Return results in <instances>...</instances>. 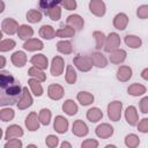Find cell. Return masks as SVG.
I'll list each match as a JSON object with an SVG mask.
<instances>
[{"label": "cell", "instance_id": "cell-43", "mask_svg": "<svg viewBox=\"0 0 148 148\" xmlns=\"http://www.w3.org/2000/svg\"><path fill=\"white\" fill-rule=\"evenodd\" d=\"M15 45H16V43L13 39H2L1 43H0V51L1 52L10 51L15 47Z\"/></svg>", "mask_w": 148, "mask_h": 148}, {"label": "cell", "instance_id": "cell-13", "mask_svg": "<svg viewBox=\"0 0 148 148\" xmlns=\"http://www.w3.org/2000/svg\"><path fill=\"white\" fill-rule=\"evenodd\" d=\"M47 95L53 101H59L64 96V88L60 84H50L47 88Z\"/></svg>", "mask_w": 148, "mask_h": 148}, {"label": "cell", "instance_id": "cell-42", "mask_svg": "<svg viewBox=\"0 0 148 148\" xmlns=\"http://www.w3.org/2000/svg\"><path fill=\"white\" fill-rule=\"evenodd\" d=\"M14 116H15V112H14L13 109L2 108V109L0 110V119H1L2 121H5V123L12 120V119L14 118Z\"/></svg>", "mask_w": 148, "mask_h": 148}, {"label": "cell", "instance_id": "cell-52", "mask_svg": "<svg viewBox=\"0 0 148 148\" xmlns=\"http://www.w3.org/2000/svg\"><path fill=\"white\" fill-rule=\"evenodd\" d=\"M140 110L142 113H148V96L143 97L140 101Z\"/></svg>", "mask_w": 148, "mask_h": 148}, {"label": "cell", "instance_id": "cell-23", "mask_svg": "<svg viewBox=\"0 0 148 148\" xmlns=\"http://www.w3.org/2000/svg\"><path fill=\"white\" fill-rule=\"evenodd\" d=\"M90 59L92 61V65L98 68H104L108 65V60L105 56L102 54L101 52H94L92 54H90Z\"/></svg>", "mask_w": 148, "mask_h": 148}, {"label": "cell", "instance_id": "cell-56", "mask_svg": "<svg viewBox=\"0 0 148 148\" xmlns=\"http://www.w3.org/2000/svg\"><path fill=\"white\" fill-rule=\"evenodd\" d=\"M3 8H5V3H3V1H0V13L3 12Z\"/></svg>", "mask_w": 148, "mask_h": 148}, {"label": "cell", "instance_id": "cell-21", "mask_svg": "<svg viewBox=\"0 0 148 148\" xmlns=\"http://www.w3.org/2000/svg\"><path fill=\"white\" fill-rule=\"evenodd\" d=\"M128 24V16L125 13H119L114 16L113 18V27L118 30H124L126 29Z\"/></svg>", "mask_w": 148, "mask_h": 148}, {"label": "cell", "instance_id": "cell-18", "mask_svg": "<svg viewBox=\"0 0 148 148\" xmlns=\"http://www.w3.org/2000/svg\"><path fill=\"white\" fill-rule=\"evenodd\" d=\"M23 49L27 51H40L44 49V44L40 39L37 38H31L24 42L23 44Z\"/></svg>", "mask_w": 148, "mask_h": 148}, {"label": "cell", "instance_id": "cell-40", "mask_svg": "<svg viewBox=\"0 0 148 148\" xmlns=\"http://www.w3.org/2000/svg\"><path fill=\"white\" fill-rule=\"evenodd\" d=\"M92 36L95 37V40H96V46H95L96 50H101L102 47H104V45H105V39H106L105 35H104L102 31H94Z\"/></svg>", "mask_w": 148, "mask_h": 148}, {"label": "cell", "instance_id": "cell-36", "mask_svg": "<svg viewBox=\"0 0 148 148\" xmlns=\"http://www.w3.org/2000/svg\"><path fill=\"white\" fill-rule=\"evenodd\" d=\"M125 145L128 148H136L140 145V139L136 134H133V133L127 134L125 138Z\"/></svg>", "mask_w": 148, "mask_h": 148}, {"label": "cell", "instance_id": "cell-20", "mask_svg": "<svg viewBox=\"0 0 148 148\" xmlns=\"http://www.w3.org/2000/svg\"><path fill=\"white\" fill-rule=\"evenodd\" d=\"M15 83H16L15 82V79L13 77V75L10 73L5 72V71L0 72V87L3 90H6L7 88H9L10 86H13Z\"/></svg>", "mask_w": 148, "mask_h": 148}, {"label": "cell", "instance_id": "cell-10", "mask_svg": "<svg viewBox=\"0 0 148 148\" xmlns=\"http://www.w3.org/2000/svg\"><path fill=\"white\" fill-rule=\"evenodd\" d=\"M30 62L34 65V67H37L38 69H46L47 66H49V60L46 58L45 54H42V53H38V54H35L31 57L30 59Z\"/></svg>", "mask_w": 148, "mask_h": 148}, {"label": "cell", "instance_id": "cell-58", "mask_svg": "<svg viewBox=\"0 0 148 148\" xmlns=\"http://www.w3.org/2000/svg\"><path fill=\"white\" fill-rule=\"evenodd\" d=\"M105 148H117V147H116L114 145H106Z\"/></svg>", "mask_w": 148, "mask_h": 148}, {"label": "cell", "instance_id": "cell-11", "mask_svg": "<svg viewBox=\"0 0 148 148\" xmlns=\"http://www.w3.org/2000/svg\"><path fill=\"white\" fill-rule=\"evenodd\" d=\"M95 133L101 139H108V138L112 136V134H113V127L110 124L104 123V124H101V125H98L96 127Z\"/></svg>", "mask_w": 148, "mask_h": 148}, {"label": "cell", "instance_id": "cell-55", "mask_svg": "<svg viewBox=\"0 0 148 148\" xmlns=\"http://www.w3.org/2000/svg\"><path fill=\"white\" fill-rule=\"evenodd\" d=\"M0 59H1V65H0V67H1V68H3V67H5V65H6V59H5V57H3V56H1V57H0Z\"/></svg>", "mask_w": 148, "mask_h": 148}, {"label": "cell", "instance_id": "cell-53", "mask_svg": "<svg viewBox=\"0 0 148 148\" xmlns=\"http://www.w3.org/2000/svg\"><path fill=\"white\" fill-rule=\"evenodd\" d=\"M141 77L146 81H148V68H145L142 72H141Z\"/></svg>", "mask_w": 148, "mask_h": 148}, {"label": "cell", "instance_id": "cell-54", "mask_svg": "<svg viewBox=\"0 0 148 148\" xmlns=\"http://www.w3.org/2000/svg\"><path fill=\"white\" fill-rule=\"evenodd\" d=\"M60 148H72V145L68 142V141H64L60 146Z\"/></svg>", "mask_w": 148, "mask_h": 148}, {"label": "cell", "instance_id": "cell-48", "mask_svg": "<svg viewBox=\"0 0 148 148\" xmlns=\"http://www.w3.org/2000/svg\"><path fill=\"white\" fill-rule=\"evenodd\" d=\"M136 15H138L139 18H142V20L148 18V5L140 6L138 8V10H136Z\"/></svg>", "mask_w": 148, "mask_h": 148}, {"label": "cell", "instance_id": "cell-4", "mask_svg": "<svg viewBox=\"0 0 148 148\" xmlns=\"http://www.w3.org/2000/svg\"><path fill=\"white\" fill-rule=\"evenodd\" d=\"M18 23L14 20V18H10V17H6L2 22H1V30L2 32L7 34V35H14L18 31Z\"/></svg>", "mask_w": 148, "mask_h": 148}, {"label": "cell", "instance_id": "cell-30", "mask_svg": "<svg viewBox=\"0 0 148 148\" xmlns=\"http://www.w3.org/2000/svg\"><path fill=\"white\" fill-rule=\"evenodd\" d=\"M147 91V88L141 83H133L127 88V92L132 96H141Z\"/></svg>", "mask_w": 148, "mask_h": 148}, {"label": "cell", "instance_id": "cell-33", "mask_svg": "<svg viewBox=\"0 0 148 148\" xmlns=\"http://www.w3.org/2000/svg\"><path fill=\"white\" fill-rule=\"evenodd\" d=\"M76 98L80 102V104L83 105V106L89 105V104H91L94 102V95L90 94V92H88V91H80L77 94Z\"/></svg>", "mask_w": 148, "mask_h": 148}, {"label": "cell", "instance_id": "cell-25", "mask_svg": "<svg viewBox=\"0 0 148 148\" xmlns=\"http://www.w3.org/2000/svg\"><path fill=\"white\" fill-rule=\"evenodd\" d=\"M39 36L44 39H52L57 36V31L53 29L52 25H49V24H45V25H42L40 29H39Z\"/></svg>", "mask_w": 148, "mask_h": 148}, {"label": "cell", "instance_id": "cell-44", "mask_svg": "<svg viewBox=\"0 0 148 148\" xmlns=\"http://www.w3.org/2000/svg\"><path fill=\"white\" fill-rule=\"evenodd\" d=\"M45 143H46V146L49 148H56L58 146V143H59V139H58V136H56L53 134H50V135L46 136Z\"/></svg>", "mask_w": 148, "mask_h": 148}, {"label": "cell", "instance_id": "cell-34", "mask_svg": "<svg viewBox=\"0 0 148 148\" xmlns=\"http://www.w3.org/2000/svg\"><path fill=\"white\" fill-rule=\"evenodd\" d=\"M28 74H29L32 79L38 80L39 82H44V81L46 80V75H45V73H44L42 69H38L37 67H34V66L29 68Z\"/></svg>", "mask_w": 148, "mask_h": 148}, {"label": "cell", "instance_id": "cell-32", "mask_svg": "<svg viewBox=\"0 0 148 148\" xmlns=\"http://www.w3.org/2000/svg\"><path fill=\"white\" fill-rule=\"evenodd\" d=\"M57 50L62 54H71L73 52V45L69 40H59L57 43Z\"/></svg>", "mask_w": 148, "mask_h": 148}, {"label": "cell", "instance_id": "cell-7", "mask_svg": "<svg viewBox=\"0 0 148 148\" xmlns=\"http://www.w3.org/2000/svg\"><path fill=\"white\" fill-rule=\"evenodd\" d=\"M89 9L91 14L101 17L105 14V3L102 0H91L89 2Z\"/></svg>", "mask_w": 148, "mask_h": 148}, {"label": "cell", "instance_id": "cell-38", "mask_svg": "<svg viewBox=\"0 0 148 148\" xmlns=\"http://www.w3.org/2000/svg\"><path fill=\"white\" fill-rule=\"evenodd\" d=\"M51 116L52 114H51V111L49 109H42L39 111V114H38L40 124L44 125V126H47L50 124V121H51Z\"/></svg>", "mask_w": 148, "mask_h": 148}, {"label": "cell", "instance_id": "cell-27", "mask_svg": "<svg viewBox=\"0 0 148 148\" xmlns=\"http://www.w3.org/2000/svg\"><path fill=\"white\" fill-rule=\"evenodd\" d=\"M77 110H79L77 104H76L73 99H67V101H65L64 104H62V111H64L66 114H68V116H74V114H76V113H77Z\"/></svg>", "mask_w": 148, "mask_h": 148}, {"label": "cell", "instance_id": "cell-37", "mask_svg": "<svg viewBox=\"0 0 148 148\" xmlns=\"http://www.w3.org/2000/svg\"><path fill=\"white\" fill-rule=\"evenodd\" d=\"M66 81L67 83L69 84H74L76 82V79H77V75H76V72L74 69V67L72 65H67V68H66Z\"/></svg>", "mask_w": 148, "mask_h": 148}, {"label": "cell", "instance_id": "cell-41", "mask_svg": "<svg viewBox=\"0 0 148 148\" xmlns=\"http://www.w3.org/2000/svg\"><path fill=\"white\" fill-rule=\"evenodd\" d=\"M27 20L30 23H37L42 20V13L37 9H30L27 13Z\"/></svg>", "mask_w": 148, "mask_h": 148}, {"label": "cell", "instance_id": "cell-46", "mask_svg": "<svg viewBox=\"0 0 148 148\" xmlns=\"http://www.w3.org/2000/svg\"><path fill=\"white\" fill-rule=\"evenodd\" d=\"M59 3L60 2H58V1H45V0H43V1H39V7L46 13L50 8H52V7H54Z\"/></svg>", "mask_w": 148, "mask_h": 148}, {"label": "cell", "instance_id": "cell-6", "mask_svg": "<svg viewBox=\"0 0 148 148\" xmlns=\"http://www.w3.org/2000/svg\"><path fill=\"white\" fill-rule=\"evenodd\" d=\"M64 67H65V61L64 59L60 57V56H56L53 59H52V62H51V74L53 76H59L62 74V71H64Z\"/></svg>", "mask_w": 148, "mask_h": 148}, {"label": "cell", "instance_id": "cell-50", "mask_svg": "<svg viewBox=\"0 0 148 148\" xmlns=\"http://www.w3.org/2000/svg\"><path fill=\"white\" fill-rule=\"evenodd\" d=\"M138 131L141 133H148V118H143L138 123Z\"/></svg>", "mask_w": 148, "mask_h": 148}, {"label": "cell", "instance_id": "cell-26", "mask_svg": "<svg viewBox=\"0 0 148 148\" xmlns=\"http://www.w3.org/2000/svg\"><path fill=\"white\" fill-rule=\"evenodd\" d=\"M17 36H18L21 39H24V40L31 39V37L34 36V29H32L30 25L22 24V25H20V28H18Z\"/></svg>", "mask_w": 148, "mask_h": 148}, {"label": "cell", "instance_id": "cell-19", "mask_svg": "<svg viewBox=\"0 0 148 148\" xmlns=\"http://www.w3.org/2000/svg\"><path fill=\"white\" fill-rule=\"evenodd\" d=\"M10 61L15 67H23L27 64V54L23 51H16L12 54Z\"/></svg>", "mask_w": 148, "mask_h": 148}, {"label": "cell", "instance_id": "cell-47", "mask_svg": "<svg viewBox=\"0 0 148 148\" xmlns=\"http://www.w3.org/2000/svg\"><path fill=\"white\" fill-rule=\"evenodd\" d=\"M98 147V141L95 139H86L81 143V148H97Z\"/></svg>", "mask_w": 148, "mask_h": 148}, {"label": "cell", "instance_id": "cell-39", "mask_svg": "<svg viewBox=\"0 0 148 148\" xmlns=\"http://www.w3.org/2000/svg\"><path fill=\"white\" fill-rule=\"evenodd\" d=\"M59 5H60V3H59ZM59 5H57V6L52 7V8H50V9L45 13L52 21H58V20L60 18V16H61V8H60Z\"/></svg>", "mask_w": 148, "mask_h": 148}, {"label": "cell", "instance_id": "cell-51", "mask_svg": "<svg viewBox=\"0 0 148 148\" xmlns=\"http://www.w3.org/2000/svg\"><path fill=\"white\" fill-rule=\"evenodd\" d=\"M60 5L64 6L67 10H73L76 8V1L75 0H64V1H60Z\"/></svg>", "mask_w": 148, "mask_h": 148}, {"label": "cell", "instance_id": "cell-31", "mask_svg": "<svg viewBox=\"0 0 148 148\" xmlns=\"http://www.w3.org/2000/svg\"><path fill=\"white\" fill-rule=\"evenodd\" d=\"M125 43L131 49H139L142 44V40L140 37H138L135 35H126L125 36Z\"/></svg>", "mask_w": 148, "mask_h": 148}, {"label": "cell", "instance_id": "cell-57", "mask_svg": "<svg viewBox=\"0 0 148 148\" xmlns=\"http://www.w3.org/2000/svg\"><path fill=\"white\" fill-rule=\"evenodd\" d=\"M27 148H37V146H36V145L30 143V145H28V146H27Z\"/></svg>", "mask_w": 148, "mask_h": 148}, {"label": "cell", "instance_id": "cell-16", "mask_svg": "<svg viewBox=\"0 0 148 148\" xmlns=\"http://www.w3.org/2000/svg\"><path fill=\"white\" fill-rule=\"evenodd\" d=\"M126 56H127V53H126L125 50L118 49V50H114V51H112V52L110 53L109 59H110V61H111L112 64L119 65V64H123V62L125 61Z\"/></svg>", "mask_w": 148, "mask_h": 148}, {"label": "cell", "instance_id": "cell-17", "mask_svg": "<svg viewBox=\"0 0 148 148\" xmlns=\"http://www.w3.org/2000/svg\"><path fill=\"white\" fill-rule=\"evenodd\" d=\"M53 127H54L56 132H58L59 134H64L68 130V120L62 116H57L54 119Z\"/></svg>", "mask_w": 148, "mask_h": 148}, {"label": "cell", "instance_id": "cell-5", "mask_svg": "<svg viewBox=\"0 0 148 148\" xmlns=\"http://www.w3.org/2000/svg\"><path fill=\"white\" fill-rule=\"evenodd\" d=\"M32 102H34V101H32V96H31L30 91L28 90L27 87H24V88H23V91H22V95L20 96V99H18V102L16 103L17 108H18L20 110L28 109L29 106L32 105Z\"/></svg>", "mask_w": 148, "mask_h": 148}, {"label": "cell", "instance_id": "cell-24", "mask_svg": "<svg viewBox=\"0 0 148 148\" xmlns=\"http://www.w3.org/2000/svg\"><path fill=\"white\" fill-rule=\"evenodd\" d=\"M132 77V68L130 66H120L117 71V79L120 82H127Z\"/></svg>", "mask_w": 148, "mask_h": 148}, {"label": "cell", "instance_id": "cell-49", "mask_svg": "<svg viewBox=\"0 0 148 148\" xmlns=\"http://www.w3.org/2000/svg\"><path fill=\"white\" fill-rule=\"evenodd\" d=\"M17 101H15V99H13V98H10L9 96H7L6 94H1V97H0V104H1V106H5V105H12V104H15Z\"/></svg>", "mask_w": 148, "mask_h": 148}, {"label": "cell", "instance_id": "cell-22", "mask_svg": "<svg viewBox=\"0 0 148 148\" xmlns=\"http://www.w3.org/2000/svg\"><path fill=\"white\" fill-rule=\"evenodd\" d=\"M22 91H23V88H21V86L20 84H17V83H15V84H13V86H10L9 88H7L6 90H3L2 92L3 94H6L7 96H9L10 98H13V99H15V101H17L18 102V96H21L22 95Z\"/></svg>", "mask_w": 148, "mask_h": 148}, {"label": "cell", "instance_id": "cell-35", "mask_svg": "<svg viewBox=\"0 0 148 148\" xmlns=\"http://www.w3.org/2000/svg\"><path fill=\"white\" fill-rule=\"evenodd\" d=\"M74 35H75V30L69 25L62 27L57 30V37H60V38H71Z\"/></svg>", "mask_w": 148, "mask_h": 148}, {"label": "cell", "instance_id": "cell-8", "mask_svg": "<svg viewBox=\"0 0 148 148\" xmlns=\"http://www.w3.org/2000/svg\"><path fill=\"white\" fill-rule=\"evenodd\" d=\"M24 124H25V127H27L30 132H35V131H37V130L39 128V124H40L39 117L37 116L36 112H30V113L27 116Z\"/></svg>", "mask_w": 148, "mask_h": 148}, {"label": "cell", "instance_id": "cell-14", "mask_svg": "<svg viewBox=\"0 0 148 148\" xmlns=\"http://www.w3.org/2000/svg\"><path fill=\"white\" fill-rule=\"evenodd\" d=\"M66 22H67V25L72 27L75 31H76V30H81V29L83 28V25H84L83 18H82L80 15H77V14H72V15H69V16L67 17Z\"/></svg>", "mask_w": 148, "mask_h": 148}, {"label": "cell", "instance_id": "cell-3", "mask_svg": "<svg viewBox=\"0 0 148 148\" xmlns=\"http://www.w3.org/2000/svg\"><path fill=\"white\" fill-rule=\"evenodd\" d=\"M73 62H74L75 67L81 72H89L92 67V61H91L90 57H84L81 54L74 57Z\"/></svg>", "mask_w": 148, "mask_h": 148}, {"label": "cell", "instance_id": "cell-1", "mask_svg": "<svg viewBox=\"0 0 148 148\" xmlns=\"http://www.w3.org/2000/svg\"><path fill=\"white\" fill-rule=\"evenodd\" d=\"M121 110H123V103L120 101H113L109 103L108 105V117L112 121L120 120L121 117Z\"/></svg>", "mask_w": 148, "mask_h": 148}, {"label": "cell", "instance_id": "cell-15", "mask_svg": "<svg viewBox=\"0 0 148 148\" xmlns=\"http://www.w3.org/2000/svg\"><path fill=\"white\" fill-rule=\"evenodd\" d=\"M125 118H126V121L128 125L131 126H135L138 125V121H139V116H138V111L135 109V106L131 105L126 109L125 111Z\"/></svg>", "mask_w": 148, "mask_h": 148}, {"label": "cell", "instance_id": "cell-9", "mask_svg": "<svg viewBox=\"0 0 148 148\" xmlns=\"http://www.w3.org/2000/svg\"><path fill=\"white\" fill-rule=\"evenodd\" d=\"M23 135V130L18 125H10L6 128L5 132V140H10V139H18Z\"/></svg>", "mask_w": 148, "mask_h": 148}, {"label": "cell", "instance_id": "cell-29", "mask_svg": "<svg viewBox=\"0 0 148 148\" xmlns=\"http://www.w3.org/2000/svg\"><path fill=\"white\" fill-rule=\"evenodd\" d=\"M28 83H29V87H30V89H31V91H32V94L35 96L39 97V96L43 95L44 90H43V87H42V84H40V82L38 80L31 77V79L28 80Z\"/></svg>", "mask_w": 148, "mask_h": 148}, {"label": "cell", "instance_id": "cell-28", "mask_svg": "<svg viewBox=\"0 0 148 148\" xmlns=\"http://www.w3.org/2000/svg\"><path fill=\"white\" fill-rule=\"evenodd\" d=\"M103 118V112L98 108H91L87 111V119L91 123H97Z\"/></svg>", "mask_w": 148, "mask_h": 148}, {"label": "cell", "instance_id": "cell-45", "mask_svg": "<svg viewBox=\"0 0 148 148\" xmlns=\"http://www.w3.org/2000/svg\"><path fill=\"white\" fill-rule=\"evenodd\" d=\"M3 148H22V141L20 139H10L5 143Z\"/></svg>", "mask_w": 148, "mask_h": 148}, {"label": "cell", "instance_id": "cell-2", "mask_svg": "<svg viewBox=\"0 0 148 148\" xmlns=\"http://www.w3.org/2000/svg\"><path fill=\"white\" fill-rule=\"evenodd\" d=\"M120 37L117 32H110L108 36H106V39H105V45H104V50L109 53H111L112 51L114 50H118L119 46H120Z\"/></svg>", "mask_w": 148, "mask_h": 148}, {"label": "cell", "instance_id": "cell-12", "mask_svg": "<svg viewBox=\"0 0 148 148\" xmlns=\"http://www.w3.org/2000/svg\"><path fill=\"white\" fill-rule=\"evenodd\" d=\"M72 132H73V134L76 135V136H84V135L88 134L89 131H88L87 124H86L83 120L77 119V120H75V121L73 123Z\"/></svg>", "mask_w": 148, "mask_h": 148}]
</instances>
